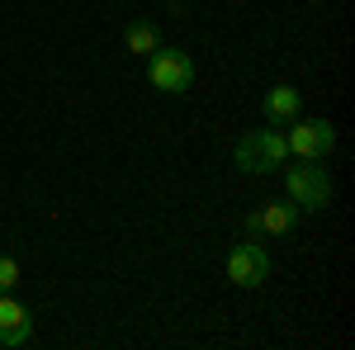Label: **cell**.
I'll return each instance as SVG.
<instances>
[{
  "mask_svg": "<svg viewBox=\"0 0 355 350\" xmlns=\"http://www.w3.org/2000/svg\"><path fill=\"white\" fill-rule=\"evenodd\" d=\"M232 161H237V170H246V175H270L275 166L289 161V142H284V128H256V133H246L242 142H237V152H232Z\"/></svg>",
  "mask_w": 355,
  "mask_h": 350,
  "instance_id": "obj_1",
  "label": "cell"
},
{
  "mask_svg": "<svg viewBox=\"0 0 355 350\" xmlns=\"http://www.w3.org/2000/svg\"><path fill=\"white\" fill-rule=\"evenodd\" d=\"M147 85L162 90V95H185L194 85L190 53H180V48H157V53L147 57Z\"/></svg>",
  "mask_w": 355,
  "mask_h": 350,
  "instance_id": "obj_2",
  "label": "cell"
},
{
  "mask_svg": "<svg viewBox=\"0 0 355 350\" xmlns=\"http://www.w3.org/2000/svg\"><path fill=\"white\" fill-rule=\"evenodd\" d=\"M289 204L299 209V213H322L331 204V175L322 166L303 161V166H289Z\"/></svg>",
  "mask_w": 355,
  "mask_h": 350,
  "instance_id": "obj_3",
  "label": "cell"
},
{
  "mask_svg": "<svg viewBox=\"0 0 355 350\" xmlns=\"http://www.w3.org/2000/svg\"><path fill=\"white\" fill-rule=\"evenodd\" d=\"M284 142H289V152L299 161H322V157H331V147H336V128H331L327 119H294Z\"/></svg>",
  "mask_w": 355,
  "mask_h": 350,
  "instance_id": "obj_4",
  "label": "cell"
},
{
  "mask_svg": "<svg viewBox=\"0 0 355 350\" xmlns=\"http://www.w3.org/2000/svg\"><path fill=\"white\" fill-rule=\"evenodd\" d=\"M266 274H270V256H266L261 242H237L227 251V279L237 289H261Z\"/></svg>",
  "mask_w": 355,
  "mask_h": 350,
  "instance_id": "obj_5",
  "label": "cell"
},
{
  "mask_svg": "<svg viewBox=\"0 0 355 350\" xmlns=\"http://www.w3.org/2000/svg\"><path fill=\"white\" fill-rule=\"evenodd\" d=\"M294 222H299V209L289 199L261 204L256 213H246V237H284V232H294Z\"/></svg>",
  "mask_w": 355,
  "mask_h": 350,
  "instance_id": "obj_6",
  "label": "cell"
},
{
  "mask_svg": "<svg viewBox=\"0 0 355 350\" xmlns=\"http://www.w3.org/2000/svg\"><path fill=\"white\" fill-rule=\"evenodd\" d=\"M28 336H33V313H28L19 298L0 294V346L19 350V346H28Z\"/></svg>",
  "mask_w": 355,
  "mask_h": 350,
  "instance_id": "obj_7",
  "label": "cell"
},
{
  "mask_svg": "<svg viewBox=\"0 0 355 350\" xmlns=\"http://www.w3.org/2000/svg\"><path fill=\"white\" fill-rule=\"evenodd\" d=\"M299 109H303V95L294 90V85H270L266 100H261V114L270 119L275 128H289V123L299 119Z\"/></svg>",
  "mask_w": 355,
  "mask_h": 350,
  "instance_id": "obj_8",
  "label": "cell"
},
{
  "mask_svg": "<svg viewBox=\"0 0 355 350\" xmlns=\"http://www.w3.org/2000/svg\"><path fill=\"white\" fill-rule=\"evenodd\" d=\"M123 48L133 57H152L162 48V28L152 24V19H133V24L123 28Z\"/></svg>",
  "mask_w": 355,
  "mask_h": 350,
  "instance_id": "obj_9",
  "label": "cell"
},
{
  "mask_svg": "<svg viewBox=\"0 0 355 350\" xmlns=\"http://www.w3.org/2000/svg\"><path fill=\"white\" fill-rule=\"evenodd\" d=\"M19 284V261L15 256H0V294H10Z\"/></svg>",
  "mask_w": 355,
  "mask_h": 350,
  "instance_id": "obj_10",
  "label": "cell"
},
{
  "mask_svg": "<svg viewBox=\"0 0 355 350\" xmlns=\"http://www.w3.org/2000/svg\"><path fill=\"white\" fill-rule=\"evenodd\" d=\"M171 5H175V0H171Z\"/></svg>",
  "mask_w": 355,
  "mask_h": 350,
  "instance_id": "obj_11",
  "label": "cell"
}]
</instances>
